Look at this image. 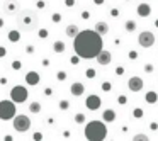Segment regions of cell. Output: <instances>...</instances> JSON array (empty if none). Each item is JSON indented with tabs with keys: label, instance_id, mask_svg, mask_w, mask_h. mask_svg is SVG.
Here are the masks:
<instances>
[{
	"label": "cell",
	"instance_id": "2e32d148",
	"mask_svg": "<svg viewBox=\"0 0 158 141\" xmlns=\"http://www.w3.org/2000/svg\"><path fill=\"white\" fill-rule=\"evenodd\" d=\"M66 36L68 37H75V36L80 33V29H78V26H75V24H70V26H66Z\"/></svg>",
	"mask_w": 158,
	"mask_h": 141
},
{
	"label": "cell",
	"instance_id": "e575fe53",
	"mask_svg": "<svg viewBox=\"0 0 158 141\" xmlns=\"http://www.w3.org/2000/svg\"><path fill=\"white\" fill-rule=\"evenodd\" d=\"M34 140H43V134L41 133H34Z\"/></svg>",
	"mask_w": 158,
	"mask_h": 141
},
{
	"label": "cell",
	"instance_id": "ffe728a7",
	"mask_svg": "<svg viewBox=\"0 0 158 141\" xmlns=\"http://www.w3.org/2000/svg\"><path fill=\"white\" fill-rule=\"evenodd\" d=\"M114 119H116V112H114V110H105L104 112V121L111 123V121H114Z\"/></svg>",
	"mask_w": 158,
	"mask_h": 141
},
{
	"label": "cell",
	"instance_id": "e0dca14e",
	"mask_svg": "<svg viewBox=\"0 0 158 141\" xmlns=\"http://www.w3.org/2000/svg\"><path fill=\"white\" fill-rule=\"evenodd\" d=\"M7 37H9V41H10V43H19V39H20V33H19V31H10V33L7 34Z\"/></svg>",
	"mask_w": 158,
	"mask_h": 141
},
{
	"label": "cell",
	"instance_id": "7c38bea8",
	"mask_svg": "<svg viewBox=\"0 0 158 141\" xmlns=\"http://www.w3.org/2000/svg\"><path fill=\"white\" fill-rule=\"evenodd\" d=\"M97 63H99V65H109V63H111V53L102 49L100 53L97 54Z\"/></svg>",
	"mask_w": 158,
	"mask_h": 141
},
{
	"label": "cell",
	"instance_id": "d4e9b609",
	"mask_svg": "<svg viewBox=\"0 0 158 141\" xmlns=\"http://www.w3.org/2000/svg\"><path fill=\"white\" fill-rule=\"evenodd\" d=\"M83 121H85V116H83V114H77V116H75V123L82 124Z\"/></svg>",
	"mask_w": 158,
	"mask_h": 141
},
{
	"label": "cell",
	"instance_id": "484cf974",
	"mask_svg": "<svg viewBox=\"0 0 158 141\" xmlns=\"http://www.w3.org/2000/svg\"><path fill=\"white\" fill-rule=\"evenodd\" d=\"M34 51H36V48L33 44H27V46H26V53L27 54H34Z\"/></svg>",
	"mask_w": 158,
	"mask_h": 141
},
{
	"label": "cell",
	"instance_id": "8fae6325",
	"mask_svg": "<svg viewBox=\"0 0 158 141\" xmlns=\"http://www.w3.org/2000/svg\"><path fill=\"white\" fill-rule=\"evenodd\" d=\"M87 107L90 110H97V109L100 107V99H99L97 95H90L87 99Z\"/></svg>",
	"mask_w": 158,
	"mask_h": 141
},
{
	"label": "cell",
	"instance_id": "4fadbf2b",
	"mask_svg": "<svg viewBox=\"0 0 158 141\" xmlns=\"http://www.w3.org/2000/svg\"><path fill=\"white\" fill-rule=\"evenodd\" d=\"M150 12H151V7H150L148 3H140V5H138V16H141V17H148Z\"/></svg>",
	"mask_w": 158,
	"mask_h": 141
},
{
	"label": "cell",
	"instance_id": "3957f363",
	"mask_svg": "<svg viewBox=\"0 0 158 141\" xmlns=\"http://www.w3.org/2000/svg\"><path fill=\"white\" fill-rule=\"evenodd\" d=\"M107 136V127L100 121H92L85 127V138L90 141H100Z\"/></svg>",
	"mask_w": 158,
	"mask_h": 141
},
{
	"label": "cell",
	"instance_id": "4dcf8cb0",
	"mask_svg": "<svg viewBox=\"0 0 158 141\" xmlns=\"http://www.w3.org/2000/svg\"><path fill=\"white\" fill-rule=\"evenodd\" d=\"M53 20H54V22H60V20H61V16H60V14H53Z\"/></svg>",
	"mask_w": 158,
	"mask_h": 141
},
{
	"label": "cell",
	"instance_id": "4316f807",
	"mask_svg": "<svg viewBox=\"0 0 158 141\" xmlns=\"http://www.w3.org/2000/svg\"><path fill=\"white\" fill-rule=\"evenodd\" d=\"M56 77H58V80H60V82L66 80V73H65V71H58V75H56Z\"/></svg>",
	"mask_w": 158,
	"mask_h": 141
},
{
	"label": "cell",
	"instance_id": "9c48e42d",
	"mask_svg": "<svg viewBox=\"0 0 158 141\" xmlns=\"http://www.w3.org/2000/svg\"><path fill=\"white\" fill-rule=\"evenodd\" d=\"M127 87H129V90H133V92H140L141 88H143V80H141L140 77H133V78H129Z\"/></svg>",
	"mask_w": 158,
	"mask_h": 141
},
{
	"label": "cell",
	"instance_id": "603a6c76",
	"mask_svg": "<svg viewBox=\"0 0 158 141\" xmlns=\"http://www.w3.org/2000/svg\"><path fill=\"white\" fill-rule=\"evenodd\" d=\"M68 107H70V102L68 100H60V109L61 110H66Z\"/></svg>",
	"mask_w": 158,
	"mask_h": 141
},
{
	"label": "cell",
	"instance_id": "277c9868",
	"mask_svg": "<svg viewBox=\"0 0 158 141\" xmlns=\"http://www.w3.org/2000/svg\"><path fill=\"white\" fill-rule=\"evenodd\" d=\"M16 102L10 99V100H0V119L3 121H9V119H14L16 116Z\"/></svg>",
	"mask_w": 158,
	"mask_h": 141
},
{
	"label": "cell",
	"instance_id": "5b68a950",
	"mask_svg": "<svg viewBox=\"0 0 158 141\" xmlns=\"http://www.w3.org/2000/svg\"><path fill=\"white\" fill-rule=\"evenodd\" d=\"M27 97H29V92H27V88L22 87V85H16V87L10 88V99L16 102V104H22V102H26L27 100Z\"/></svg>",
	"mask_w": 158,
	"mask_h": 141
},
{
	"label": "cell",
	"instance_id": "1f68e13d",
	"mask_svg": "<svg viewBox=\"0 0 158 141\" xmlns=\"http://www.w3.org/2000/svg\"><path fill=\"white\" fill-rule=\"evenodd\" d=\"M44 95H46V97H50V95H53V90L50 87L48 88H44Z\"/></svg>",
	"mask_w": 158,
	"mask_h": 141
},
{
	"label": "cell",
	"instance_id": "ab89813d",
	"mask_svg": "<svg viewBox=\"0 0 158 141\" xmlns=\"http://www.w3.org/2000/svg\"><path fill=\"white\" fill-rule=\"evenodd\" d=\"M3 27V19H0V29Z\"/></svg>",
	"mask_w": 158,
	"mask_h": 141
},
{
	"label": "cell",
	"instance_id": "d590c367",
	"mask_svg": "<svg viewBox=\"0 0 158 141\" xmlns=\"http://www.w3.org/2000/svg\"><path fill=\"white\" fill-rule=\"evenodd\" d=\"M75 3V0H65V5H68V7H71Z\"/></svg>",
	"mask_w": 158,
	"mask_h": 141
},
{
	"label": "cell",
	"instance_id": "ba28073f",
	"mask_svg": "<svg viewBox=\"0 0 158 141\" xmlns=\"http://www.w3.org/2000/svg\"><path fill=\"white\" fill-rule=\"evenodd\" d=\"M3 10H5V14H9V16H14V14H17L19 10V2L17 0H7L5 3H3Z\"/></svg>",
	"mask_w": 158,
	"mask_h": 141
},
{
	"label": "cell",
	"instance_id": "ac0fdd59",
	"mask_svg": "<svg viewBox=\"0 0 158 141\" xmlns=\"http://www.w3.org/2000/svg\"><path fill=\"white\" fill-rule=\"evenodd\" d=\"M53 51H54V53H63V51H65V43H63V41H56V43L53 44Z\"/></svg>",
	"mask_w": 158,
	"mask_h": 141
},
{
	"label": "cell",
	"instance_id": "8992f818",
	"mask_svg": "<svg viewBox=\"0 0 158 141\" xmlns=\"http://www.w3.org/2000/svg\"><path fill=\"white\" fill-rule=\"evenodd\" d=\"M14 129L19 131V133H26L29 127H31V119L27 117V116H22V114H19V116H14Z\"/></svg>",
	"mask_w": 158,
	"mask_h": 141
},
{
	"label": "cell",
	"instance_id": "44dd1931",
	"mask_svg": "<svg viewBox=\"0 0 158 141\" xmlns=\"http://www.w3.org/2000/svg\"><path fill=\"white\" fill-rule=\"evenodd\" d=\"M134 29H136V22H134V20H127V22H126V31L131 33V31H134Z\"/></svg>",
	"mask_w": 158,
	"mask_h": 141
},
{
	"label": "cell",
	"instance_id": "74e56055",
	"mask_svg": "<svg viewBox=\"0 0 158 141\" xmlns=\"http://www.w3.org/2000/svg\"><path fill=\"white\" fill-rule=\"evenodd\" d=\"M0 83H2V85H5V83H7V78H5V77H2V78H0Z\"/></svg>",
	"mask_w": 158,
	"mask_h": 141
},
{
	"label": "cell",
	"instance_id": "d6a6232c",
	"mask_svg": "<svg viewBox=\"0 0 158 141\" xmlns=\"http://www.w3.org/2000/svg\"><path fill=\"white\" fill-rule=\"evenodd\" d=\"M5 54H7V49H5L3 46H0V58H3Z\"/></svg>",
	"mask_w": 158,
	"mask_h": 141
},
{
	"label": "cell",
	"instance_id": "f35d334b",
	"mask_svg": "<svg viewBox=\"0 0 158 141\" xmlns=\"http://www.w3.org/2000/svg\"><path fill=\"white\" fill-rule=\"evenodd\" d=\"M78 58H80V56H78ZM78 58H77V56H73V58H71V63H78Z\"/></svg>",
	"mask_w": 158,
	"mask_h": 141
},
{
	"label": "cell",
	"instance_id": "cb8c5ba5",
	"mask_svg": "<svg viewBox=\"0 0 158 141\" xmlns=\"http://www.w3.org/2000/svg\"><path fill=\"white\" fill-rule=\"evenodd\" d=\"M12 68H14L16 71H17V70H20V68H22V63H20L19 60H16V61H12Z\"/></svg>",
	"mask_w": 158,
	"mask_h": 141
},
{
	"label": "cell",
	"instance_id": "d6986e66",
	"mask_svg": "<svg viewBox=\"0 0 158 141\" xmlns=\"http://www.w3.org/2000/svg\"><path fill=\"white\" fill-rule=\"evenodd\" d=\"M29 110H31L33 114H39V112H41V104H39V102H31V104H29Z\"/></svg>",
	"mask_w": 158,
	"mask_h": 141
},
{
	"label": "cell",
	"instance_id": "8d00e7d4",
	"mask_svg": "<svg viewBox=\"0 0 158 141\" xmlns=\"http://www.w3.org/2000/svg\"><path fill=\"white\" fill-rule=\"evenodd\" d=\"M95 75V71L94 70H87V77H94Z\"/></svg>",
	"mask_w": 158,
	"mask_h": 141
},
{
	"label": "cell",
	"instance_id": "7a4b0ae2",
	"mask_svg": "<svg viewBox=\"0 0 158 141\" xmlns=\"http://www.w3.org/2000/svg\"><path fill=\"white\" fill-rule=\"evenodd\" d=\"M17 26L20 27V31L33 33L39 26V16L33 9H22L17 12Z\"/></svg>",
	"mask_w": 158,
	"mask_h": 141
},
{
	"label": "cell",
	"instance_id": "83f0119b",
	"mask_svg": "<svg viewBox=\"0 0 158 141\" xmlns=\"http://www.w3.org/2000/svg\"><path fill=\"white\" fill-rule=\"evenodd\" d=\"M134 141H140V140H148V136H144V134H136L134 138H133Z\"/></svg>",
	"mask_w": 158,
	"mask_h": 141
},
{
	"label": "cell",
	"instance_id": "30bf717a",
	"mask_svg": "<svg viewBox=\"0 0 158 141\" xmlns=\"http://www.w3.org/2000/svg\"><path fill=\"white\" fill-rule=\"evenodd\" d=\"M39 80H41V77H39L37 71H27L26 73V83L27 85H37Z\"/></svg>",
	"mask_w": 158,
	"mask_h": 141
},
{
	"label": "cell",
	"instance_id": "f546056e",
	"mask_svg": "<svg viewBox=\"0 0 158 141\" xmlns=\"http://www.w3.org/2000/svg\"><path fill=\"white\" fill-rule=\"evenodd\" d=\"M36 5H37V9H44V7H46V3H44L43 0H37V2H36Z\"/></svg>",
	"mask_w": 158,
	"mask_h": 141
},
{
	"label": "cell",
	"instance_id": "9a60e30c",
	"mask_svg": "<svg viewBox=\"0 0 158 141\" xmlns=\"http://www.w3.org/2000/svg\"><path fill=\"white\" fill-rule=\"evenodd\" d=\"M70 90H71V94H73L75 97H78V95H82V94L85 92V87H83L82 83H78V82H77V83H73V85H71Z\"/></svg>",
	"mask_w": 158,
	"mask_h": 141
},
{
	"label": "cell",
	"instance_id": "60d3db41",
	"mask_svg": "<svg viewBox=\"0 0 158 141\" xmlns=\"http://www.w3.org/2000/svg\"><path fill=\"white\" fill-rule=\"evenodd\" d=\"M94 2H95V3H102L104 0H94Z\"/></svg>",
	"mask_w": 158,
	"mask_h": 141
},
{
	"label": "cell",
	"instance_id": "5bb4252c",
	"mask_svg": "<svg viewBox=\"0 0 158 141\" xmlns=\"http://www.w3.org/2000/svg\"><path fill=\"white\" fill-rule=\"evenodd\" d=\"M95 31H97L100 36L107 34V33H109V24H107V22H104V20L97 22V24H95Z\"/></svg>",
	"mask_w": 158,
	"mask_h": 141
},
{
	"label": "cell",
	"instance_id": "836d02e7",
	"mask_svg": "<svg viewBox=\"0 0 158 141\" xmlns=\"http://www.w3.org/2000/svg\"><path fill=\"white\" fill-rule=\"evenodd\" d=\"M111 16H112V17H117V16H119V10H117V9H112V10H111Z\"/></svg>",
	"mask_w": 158,
	"mask_h": 141
},
{
	"label": "cell",
	"instance_id": "52a82bcc",
	"mask_svg": "<svg viewBox=\"0 0 158 141\" xmlns=\"http://www.w3.org/2000/svg\"><path fill=\"white\" fill-rule=\"evenodd\" d=\"M138 43H140V46H143V48H151L155 44V34L151 31H143L138 36Z\"/></svg>",
	"mask_w": 158,
	"mask_h": 141
},
{
	"label": "cell",
	"instance_id": "6da1fadb",
	"mask_svg": "<svg viewBox=\"0 0 158 141\" xmlns=\"http://www.w3.org/2000/svg\"><path fill=\"white\" fill-rule=\"evenodd\" d=\"M73 49L77 56L83 60L97 58V54L102 51V36L97 31H80L73 37Z\"/></svg>",
	"mask_w": 158,
	"mask_h": 141
},
{
	"label": "cell",
	"instance_id": "7402d4cb",
	"mask_svg": "<svg viewBox=\"0 0 158 141\" xmlns=\"http://www.w3.org/2000/svg\"><path fill=\"white\" fill-rule=\"evenodd\" d=\"M146 100H148V102H155V100H157V94H155V92H150V94L146 95Z\"/></svg>",
	"mask_w": 158,
	"mask_h": 141
},
{
	"label": "cell",
	"instance_id": "f1b7e54d",
	"mask_svg": "<svg viewBox=\"0 0 158 141\" xmlns=\"http://www.w3.org/2000/svg\"><path fill=\"white\" fill-rule=\"evenodd\" d=\"M39 37H43V39L48 37V31H46V29H41V31H39Z\"/></svg>",
	"mask_w": 158,
	"mask_h": 141
}]
</instances>
